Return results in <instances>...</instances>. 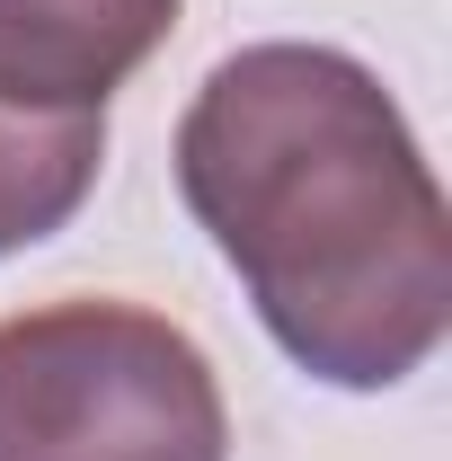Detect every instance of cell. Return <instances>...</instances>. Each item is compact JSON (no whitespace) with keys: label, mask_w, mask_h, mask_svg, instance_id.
Wrapping results in <instances>:
<instances>
[{"label":"cell","mask_w":452,"mask_h":461,"mask_svg":"<svg viewBox=\"0 0 452 461\" xmlns=\"http://www.w3.org/2000/svg\"><path fill=\"white\" fill-rule=\"evenodd\" d=\"M169 27L177 0H0V107L107 115Z\"/></svg>","instance_id":"cell-3"},{"label":"cell","mask_w":452,"mask_h":461,"mask_svg":"<svg viewBox=\"0 0 452 461\" xmlns=\"http://www.w3.org/2000/svg\"><path fill=\"white\" fill-rule=\"evenodd\" d=\"M0 461H231L204 346L142 302L0 320Z\"/></svg>","instance_id":"cell-2"},{"label":"cell","mask_w":452,"mask_h":461,"mask_svg":"<svg viewBox=\"0 0 452 461\" xmlns=\"http://www.w3.org/2000/svg\"><path fill=\"white\" fill-rule=\"evenodd\" d=\"M107 169V115L0 107V258L54 240Z\"/></svg>","instance_id":"cell-4"},{"label":"cell","mask_w":452,"mask_h":461,"mask_svg":"<svg viewBox=\"0 0 452 461\" xmlns=\"http://www.w3.org/2000/svg\"><path fill=\"white\" fill-rule=\"evenodd\" d=\"M177 195L267 338L329 391H391L452 329V204L399 98L338 45H240L177 115Z\"/></svg>","instance_id":"cell-1"}]
</instances>
